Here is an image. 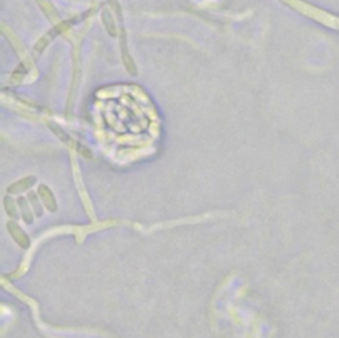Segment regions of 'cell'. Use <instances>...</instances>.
Returning a JSON list of instances; mask_svg holds the SVG:
<instances>
[{"mask_svg": "<svg viewBox=\"0 0 339 338\" xmlns=\"http://www.w3.org/2000/svg\"><path fill=\"white\" fill-rule=\"evenodd\" d=\"M7 231H8V234H10L11 237L13 239V241H15L20 248H24V250L29 248V246H31V239H29L28 235L25 234V231L23 230L15 220L7 221Z\"/></svg>", "mask_w": 339, "mask_h": 338, "instance_id": "obj_1", "label": "cell"}, {"mask_svg": "<svg viewBox=\"0 0 339 338\" xmlns=\"http://www.w3.org/2000/svg\"><path fill=\"white\" fill-rule=\"evenodd\" d=\"M39 196H40V199H41V202H43V204H44L50 212L57 211L56 198H54L53 193H52V191H50L47 186L41 184V186L39 187Z\"/></svg>", "mask_w": 339, "mask_h": 338, "instance_id": "obj_2", "label": "cell"}, {"mask_svg": "<svg viewBox=\"0 0 339 338\" xmlns=\"http://www.w3.org/2000/svg\"><path fill=\"white\" fill-rule=\"evenodd\" d=\"M35 182H36L35 177L24 178V179H22V180H19V182H16V183L11 184V186L8 187V193L19 194V193H23V191H27V190L31 189V187L35 184Z\"/></svg>", "mask_w": 339, "mask_h": 338, "instance_id": "obj_3", "label": "cell"}, {"mask_svg": "<svg viewBox=\"0 0 339 338\" xmlns=\"http://www.w3.org/2000/svg\"><path fill=\"white\" fill-rule=\"evenodd\" d=\"M17 205H19L20 212H22V219L24 220V223H27V224L33 223V209L29 207L28 200L20 196L19 199H17Z\"/></svg>", "mask_w": 339, "mask_h": 338, "instance_id": "obj_4", "label": "cell"}, {"mask_svg": "<svg viewBox=\"0 0 339 338\" xmlns=\"http://www.w3.org/2000/svg\"><path fill=\"white\" fill-rule=\"evenodd\" d=\"M4 209H6L7 215L10 216L11 219L16 220V219H19L20 215L19 212H17V209H16V204L13 202V199L11 196H6L4 198Z\"/></svg>", "mask_w": 339, "mask_h": 338, "instance_id": "obj_5", "label": "cell"}, {"mask_svg": "<svg viewBox=\"0 0 339 338\" xmlns=\"http://www.w3.org/2000/svg\"><path fill=\"white\" fill-rule=\"evenodd\" d=\"M28 200L29 203L32 204V209H33V212H35L36 216H41L43 215V205H41L40 200H39L37 195L35 193H28Z\"/></svg>", "mask_w": 339, "mask_h": 338, "instance_id": "obj_6", "label": "cell"}]
</instances>
